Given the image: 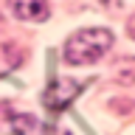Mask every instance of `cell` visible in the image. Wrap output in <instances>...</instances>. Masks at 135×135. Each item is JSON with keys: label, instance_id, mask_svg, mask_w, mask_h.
Returning <instances> with one entry per match:
<instances>
[{"label": "cell", "instance_id": "cell-1", "mask_svg": "<svg viewBox=\"0 0 135 135\" xmlns=\"http://www.w3.org/2000/svg\"><path fill=\"white\" fill-rule=\"evenodd\" d=\"M110 45H113V34L107 28H82L68 40L65 59L70 65H90L107 54Z\"/></svg>", "mask_w": 135, "mask_h": 135}, {"label": "cell", "instance_id": "cell-2", "mask_svg": "<svg viewBox=\"0 0 135 135\" xmlns=\"http://www.w3.org/2000/svg\"><path fill=\"white\" fill-rule=\"evenodd\" d=\"M84 82H73V79H54L48 84V90L42 93V101H45V107L51 113H59V110H65L70 101L82 93Z\"/></svg>", "mask_w": 135, "mask_h": 135}, {"label": "cell", "instance_id": "cell-3", "mask_svg": "<svg viewBox=\"0 0 135 135\" xmlns=\"http://www.w3.org/2000/svg\"><path fill=\"white\" fill-rule=\"evenodd\" d=\"M17 20L25 23H42L48 20V0H8Z\"/></svg>", "mask_w": 135, "mask_h": 135}, {"label": "cell", "instance_id": "cell-4", "mask_svg": "<svg viewBox=\"0 0 135 135\" xmlns=\"http://www.w3.org/2000/svg\"><path fill=\"white\" fill-rule=\"evenodd\" d=\"M115 79H118V82H127V84L135 82V59H121V62H118Z\"/></svg>", "mask_w": 135, "mask_h": 135}, {"label": "cell", "instance_id": "cell-5", "mask_svg": "<svg viewBox=\"0 0 135 135\" xmlns=\"http://www.w3.org/2000/svg\"><path fill=\"white\" fill-rule=\"evenodd\" d=\"M34 129V118L31 115H14L11 118V135H28Z\"/></svg>", "mask_w": 135, "mask_h": 135}, {"label": "cell", "instance_id": "cell-6", "mask_svg": "<svg viewBox=\"0 0 135 135\" xmlns=\"http://www.w3.org/2000/svg\"><path fill=\"white\" fill-rule=\"evenodd\" d=\"M45 135H70L68 129H59V127H45Z\"/></svg>", "mask_w": 135, "mask_h": 135}, {"label": "cell", "instance_id": "cell-7", "mask_svg": "<svg viewBox=\"0 0 135 135\" xmlns=\"http://www.w3.org/2000/svg\"><path fill=\"white\" fill-rule=\"evenodd\" d=\"M129 34H132V37H135V20H132V23H129Z\"/></svg>", "mask_w": 135, "mask_h": 135}]
</instances>
